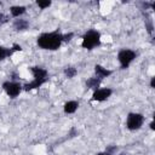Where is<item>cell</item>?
<instances>
[{
    "label": "cell",
    "instance_id": "cell-8",
    "mask_svg": "<svg viewBox=\"0 0 155 155\" xmlns=\"http://www.w3.org/2000/svg\"><path fill=\"white\" fill-rule=\"evenodd\" d=\"M93 70H94V76L98 78L99 80H104L107 78H109L111 74H113V70L111 69H108L105 67H103L102 64H96L93 67Z\"/></svg>",
    "mask_w": 155,
    "mask_h": 155
},
{
    "label": "cell",
    "instance_id": "cell-21",
    "mask_svg": "<svg viewBox=\"0 0 155 155\" xmlns=\"http://www.w3.org/2000/svg\"><path fill=\"white\" fill-rule=\"evenodd\" d=\"M96 155H110V154H109L108 151H105V150H104V151H99V153H97Z\"/></svg>",
    "mask_w": 155,
    "mask_h": 155
},
{
    "label": "cell",
    "instance_id": "cell-13",
    "mask_svg": "<svg viewBox=\"0 0 155 155\" xmlns=\"http://www.w3.org/2000/svg\"><path fill=\"white\" fill-rule=\"evenodd\" d=\"M15 53V50L12 47H6L4 45H0V62L10 58Z\"/></svg>",
    "mask_w": 155,
    "mask_h": 155
},
{
    "label": "cell",
    "instance_id": "cell-16",
    "mask_svg": "<svg viewBox=\"0 0 155 155\" xmlns=\"http://www.w3.org/2000/svg\"><path fill=\"white\" fill-rule=\"evenodd\" d=\"M35 5L40 10H46V8H48L52 5V1L51 0H36L35 1Z\"/></svg>",
    "mask_w": 155,
    "mask_h": 155
},
{
    "label": "cell",
    "instance_id": "cell-4",
    "mask_svg": "<svg viewBox=\"0 0 155 155\" xmlns=\"http://www.w3.org/2000/svg\"><path fill=\"white\" fill-rule=\"evenodd\" d=\"M137 56H138V52L134 51V50H132V48L125 47V48L119 50V52L116 54V59L119 62L120 69H127V68H130V65L136 61Z\"/></svg>",
    "mask_w": 155,
    "mask_h": 155
},
{
    "label": "cell",
    "instance_id": "cell-20",
    "mask_svg": "<svg viewBox=\"0 0 155 155\" xmlns=\"http://www.w3.org/2000/svg\"><path fill=\"white\" fill-rule=\"evenodd\" d=\"M149 128H150L151 131H155V121H154V120H151V121L149 122Z\"/></svg>",
    "mask_w": 155,
    "mask_h": 155
},
{
    "label": "cell",
    "instance_id": "cell-3",
    "mask_svg": "<svg viewBox=\"0 0 155 155\" xmlns=\"http://www.w3.org/2000/svg\"><path fill=\"white\" fill-rule=\"evenodd\" d=\"M101 44H102V34L97 29H87L81 36V47L87 51H92L99 47Z\"/></svg>",
    "mask_w": 155,
    "mask_h": 155
},
{
    "label": "cell",
    "instance_id": "cell-10",
    "mask_svg": "<svg viewBox=\"0 0 155 155\" xmlns=\"http://www.w3.org/2000/svg\"><path fill=\"white\" fill-rule=\"evenodd\" d=\"M29 27H30L29 21L25 19V18H22V17L16 18L12 22V28H13L15 31H25V30L29 29Z\"/></svg>",
    "mask_w": 155,
    "mask_h": 155
},
{
    "label": "cell",
    "instance_id": "cell-9",
    "mask_svg": "<svg viewBox=\"0 0 155 155\" xmlns=\"http://www.w3.org/2000/svg\"><path fill=\"white\" fill-rule=\"evenodd\" d=\"M80 107V103L79 101L76 99H70V101H67L64 104H63V113L65 115H71V114H75L78 111Z\"/></svg>",
    "mask_w": 155,
    "mask_h": 155
},
{
    "label": "cell",
    "instance_id": "cell-6",
    "mask_svg": "<svg viewBox=\"0 0 155 155\" xmlns=\"http://www.w3.org/2000/svg\"><path fill=\"white\" fill-rule=\"evenodd\" d=\"M1 87L6 93V96L10 97L11 99H16L23 91V84L19 82L18 80H12V79L4 81Z\"/></svg>",
    "mask_w": 155,
    "mask_h": 155
},
{
    "label": "cell",
    "instance_id": "cell-19",
    "mask_svg": "<svg viewBox=\"0 0 155 155\" xmlns=\"http://www.w3.org/2000/svg\"><path fill=\"white\" fill-rule=\"evenodd\" d=\"M149 86H150V88H155V76H151V78H150Z\"/></svg>",
    "mask_w": 155,
    "mask_h": 155
},
{
    "label": "cell",
    "instance_id": "cell-17",
    "mask_svg": "<svg viewBox=\"0 0 155 155\" xmlns=\"http://www.w3.org/2000/svg\"><path fill=\"white\" fill-rule=\"evenodd\" d=\"M63 35H64V44H67V42H70L74 39L75 34L73 31H68V33H63Z\"/></svg>",
    "mask_w": 155,
    "mask_h": 155
},
{
    "label": "cell",
    "instance_id": "cell-1",
    "mask_svg": "<svg viewBox=\"0 0 155 155\" xmlns=\"http://www.w3.org/2000/svg\"><path fill=\"white\" fill-rule=\"evenodd\" d=\"M64 44V35L59 30L44 31L36 38V45L45 51H57Z\"/></svg>",
    "mask_w": 155,
    "mask_h": 155
},
{
    "label": "cell",
    "instance_id": "cell-5",
    "mask_svg": "<svg viewBox=\"0 0 155 155\" xmlns=\"http://www.w3.org/2000/svg\"><path fill=\"white\" fill-rule=\"evenodd\" d=\"M145 122V116L142 114V113H138V111H130L127 115H126V120H125V126L128 131L131 132H134V131H138L143 127Z\"/></svg>",
    "mask_w": 155,
    "mask_h": 155
},
{
    "label": "cell",
    "instance_id": "cell-7",
    "mask_svg": "<svg viewBox=\"0 0 155 155\" xmlns=\"http://www.w3.org/2000/svg\"><path fill=\"white\" fill-rule=\"evenodd\" d=\"M114 93V90L111 87H99L94 91H92V96H91V101L93 102H105L107 99H109Z\"/></svg>",
    "mask_w": 155,
    "mask_h": 155
},
{
    "label": "cell",
    "instance_id": "cell-14",
    "mask_svg": "<svg viewBox=\"0 0 155 155\" xmlns=\"http://www.w3.org/2000/svg\"><path fill=\"white\" fill-rule=\"evenodd\" d=\"M63 74L67 79H74L78 75V68L75 65H65L63 69Z\"/></svg>",
    "mask_w": 155,
    "mask_h": 155
},
{
    "label": "cell",
    "instance_id": "cell-11",
    "mask_svg": "<svg viewBox=\"0 0 155 155\" xmlns=\"http://www.w3.org/2000/svg\"><path fill=\"white\" fill-rule=\"evenodd\" d=\"M10 15L12 18H21L25 12H27V7L24 5H12L10 6Z\"/></svg>",
    "mask_w": 155,
    "mask_h": 155
},
{
    "label": "cell",
    "instance_id": "cell-18",
    "mask_svg": "<svg viewBox=\"0 0 155 155\" xmlns=\"http://www.w3.org/2000/svg\"><path fill=\"white\" fill-rule=\"evenodd\" d=\"M8 21H10V17L7 15H5L4 12H0V27L4 25V24H6Z\"/></svg>",
    "mask_w": 155,
    "mask_h": 155
},
{
    "label": "cell",
    "instance_id": "cell-22",
    "mask_svg": "<svg viewBox=\"0 0 155 155\" xmlns=\"http://www.w3.org/2000/svg\"><path fill=\"white\" fill-rule=\"evenodd\" d=\"M121 155H125V154H121Z\"/></svg>",
    "mask_w": 155,
    "mask_h": 155
},
{
    "label": "cell",
    "instance_id": "cell-12",
    "mask_svg": "<svg viewBox=\"0 0 155 155\" xmlns=\"http://www.w3.org/2000/svg\"><path fill=\"white\" fill-rule=\"evenodd\" d=\"M101 84H102V80H99V79L96 78L94 75L91 76V78H88V79L86 80V82H85L86 88H87V90H92V91L99 88V87H101Z\"/></svg>",
    "mask_w": 155,
    "mask_h": 155
},
{
    "label": "cell",
    "instance_id": "cell-15",
    "mask_svg": "<svg viewBox=\"0 0 155 155\" xmlns=\"http://www.w3.org/2000/svg\"><path fill=\"white\" fill-rule=\"evenodd\" d=\"M144 24H145L147 33L149 34V36L153 38V35H154V23H153V19H151L150 16H148L147 19H144Z\"/></svg>",
    "mask_w": 155,
    "mask_h": 155
},
{
    "label": "cell",
    "instance_id": "cell-2",
    "mask_svg": "<svg viewBox=\"0 0 155 155\" xmlns=\"http://www.w3.org/2000/svg\"><path fill=\"white\" fill-rule=\"evenodd\" d=\"M29 71H30L33 79L30 81L23 84V91H25V92L38 90L50 80L48 70L41 65H31V67H29Z\"/></svg>",
    "mask_w": 155,
    "mask_h": 155
}]
</instances>
